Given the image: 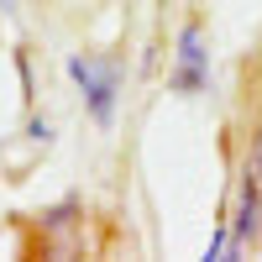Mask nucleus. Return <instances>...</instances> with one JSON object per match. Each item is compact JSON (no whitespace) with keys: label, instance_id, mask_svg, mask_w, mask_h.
<instances>
[{"label":"nucleus","instance_id":"4","mask_svg":"<svg viewBox=\"0 0 262 262\" xmlns=\"http://www.w3.org/2000/svg\"><path fill=\"white\" fill-rule=\"evenodd\" d=\"M16 74H21V95L32 100V63H27V53H16Z\"/></svg>","mask_w":262,"mask_h":262},{"label":"nucleus","instance_id":"5","mask_svg":"<svg viewBox=\"0 0 262 262\" xmlns=\"http://www.w3.org/2000/svg\"><path fill=\"white\" fill-rule=\"evenodd\" d=\"M27 137H32V142H48L53 131H48V121H37V116H32V126H27Z\"/></svg>","mask_w":262,"mask_h":262},{"label":"nucleus","instance_id":"7","mask_svg":"<svg viewBox=\"0 0 262 262\" xmlns=\"http://www.w3.org/2000/svg\"><path fill=\"white\" fill-rule=\"evenodd\" d=\"M0 11H11V0H0Z\"/></svg>","mask_w":262,"mask_h":262},{"label":"nucleus","instance_id":"2","mask_svg":"<svg viewBox=\"0 0 262 262\" xmlns=\"http://www.w3.org/2000/svg\"><path fill=\"white\" fill-rule=\"evenodd\" d=\"M173 90L179 95H205L210 90V48H205V32L200 21H189L179 32V63H173Z\"/></svg>","mask_w":262,"mask_h":262},{"label":"nucleus","instance_id":"6","mask_svg":"<svg viewBox=\"0 0 262 262\" xmlns=\"http://www.w3.org/2000/svg\"><path fill=\"white\" fill-rule=\"evenodd\" d=\"M252 168H257V179H262V131H257V142H252V158H247Z\"/></svg>","mask_w":262,"mask_h":262},{"label":"nucleus","instance_id":"1","mask_svg":"<svg viewBox=\"0 0 262 262\" xmlns=\"http://www.w3.org/2000/svg\"><path fill=\"white\" fill-rule=\"evenodd\" d=\"M69 79L79 84V95H84V111L95 116V126H111V121H116V84H121L116 63L74 53V58H69Z\"/></svg>","mask_w":262,"mask_h":262},{"label":"nucleus","instance_id":"3","mask_svg":"<svg viewBox=\"0 0 262 262\" xmlns=\"http://www.w3.org/2000/svg\"><path fill=\"white\" fill-rule=\"evenodd\" d=\"M231 236H236V252H247V247L262 242V179H257L252 163H247V173H242V200H236Z\"/></svg>","mask_w":262,"mask_h":262}]
</instances>
